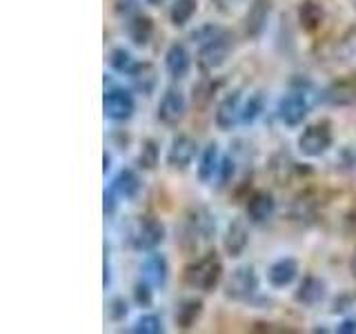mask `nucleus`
Returning <instances> with one entry per match:
<instances>
[{
  "instance_id": "f257e3e1",
  "label": "nucleus",
  "mask_w": 356,
  "mask_h": 334,
  "mask_svg": "<svg viewBox=\"0 0 356 334\" xmlns=\"http://www.w3.org/2000/svg\"><path fill=\"white\" fill-rule=\"evenodd\" d=\"M222 278V263L216 256V252H209L192 265L185 267V283L194 289L211 292Z\"/></svg>"
},
{
  "instance_id": "4468645a",
  "label": "nucleus",
  "mask_w": 356,
  "mask_h": 334,
  "mask_svg": "<svg viewBox=\"0 0 356 334\" xmlns=\"http://www.w3.org/2000/svg\"><path fill=\"white\" fill-rule=\"evenodd\" d=\"M165 70L172 81H183L192 70V56L183 42H172L165 51Z\"/></svg>"
},
{
  "instance_id": "4c0bfd02",
  "label": "nucleus",
  "mask_w": 356,
  "mask_h": 334,
  "mask_svg": "<svg viewBox=\"0 0 356 334\" xmlns=\"http://www.w3.org/2000/svg\"><path fill=\"white\" fill-rule=\"evenodd\" d=\"M350 272H352V276L356 278V250H354L352 259H350Z\"/></svg>"
},
{
  "instance_id": "72a5a7b5",
  "label": "nucleus",
  "mask_w": 356,
  "mask_h": 334,
  "mask_svg": "<svg viewBox=\"0 0 356 334\" xmlns=\"http://www.w3.org/2000/svg\"><path fill=\"white\" fill-rule=\"evenodd\" d=\"M222 29H225V27H218V25H214V22H207V25H203V27H198L196 31H192V40L198 42V45H203L209 38H214L216 33H220Z\"/></svg>"
},
{
  "instance_id": "20e7f679",
  "label": "nucleus",
  "mask_w": 356,
  "mask_h": 334,
  "mask_svg": "<svg viewBox=\"0 0 356 334\" xmlns=\"http://www.w3.org/2000/svg\"><path fill=\"white\" fill-rule=\"evenodd\" d=\"M334 143V134L327 120H318L312 122L303 129V134L298 136V152L307 156V159H316V156H323Z\"/></svg>"
},
{
  "instance_id": "9b49d317",
  "label": "nucleus",
  "mask_w": 356,
  "mask_h": 334,
  "mask_svg": "<svg viewBox=\"0 0 356 334\" xmlns=\"http://www.w3.org/2000/svg\"><path fill=\"white\" fill-rule=\"evenodd\" d=\"M185 111H187V98L178 87H167L165 94L159 103V111L156 116L163 122V125H178L183 118H185Z\"/></svg>"
},
{
  "instance_id": "bb28decb",
  "label": "nucleus",
  "mask_w": 356,
  "mask_h": 334,
  "mask_svg": "<svg viewBox=\"0 0 356 334\" xmlns=\"http://www.w3.org/2000/svg\"><path fill=\"white\" fill-rule=\"evenodd\" d=\"M265 111V94L263 92H254L248 100L243 103V111H241V125H252L261 118V114Z\"/></svg>"
},
{
  "instance_id": "a19ab883",
  "label": "nucleus",
  "mask_w": 356,
  "mask_h": 334,
  "mask_svg": "<svg viewBox=\"0 0 356 334\" xmlns=\"http://www.w3.org/2000/svg\"><path fill=\"white\" fill-rule=\"evenodd\" d=\"M216 3H220V5H225V3H234V0H216Z\"/></svg>"
},
{
  "instance_id": "ddd939ff",
  "label": "nucleus",
  "mask_w": 356,
  "mask_h": 334,
  "mask_svg": "<svg viewBox=\"0 0 356 334\" xmlns=\"http://www.w3.org/2000/svg\"><path fill=\"white\" fill-rule=\"evenodd\" d=\"M241 111H243V96H241V89H234V92H229V94L216 105L214 120H216L218 129L229 132L232 127H236L238 122H241Z\"/></svg>"
},
{
  "instance_id": "b1692460",
  "label": "nucleus",
  "mask_w": 356,
  "mask_h": 334,
  "mask_svg": "<svg viewBox=\"0 0 356 334\" xmlns=\"http://www.w3.org/2000/svg\"><path fill=\"white\" fill-rule=\"evenodd\" d=\"M111 187H114V192L120 196V198H125V200H131V198H136L138 192H140V176L129 170V167H122V170L114 176V181H111Z\"/></svg>"
},
{
  "instance_id": "cd10ccee",
  "label": "nucleus",
  "mask_w": 356,
  "mask_h": 334,
  "mask_svg": "<svg viewBox=\"0 0 356 334\" xmlns=\"http://www.w3.org/2000/svg\"><path fill=\"white\" fill-rule=\"evenodd\" d=\"M159 161H161V150H159V143L147 138L143 141L140 145V152H138V159H136V165L145 172H152L159 167Z\"/></svg>"
},
{
  "instance_id": "a211bd4d",
  "label": "nucleus",
  "mask_w": 356,
  "mask_h": 334,
  "mask_svg": "<svg viewBox=\"0 0 356 334\" xmlns=\"http://www.w3.org/2000/svg\"><path fill=\"white\" fill-rule=\"evenodd\" d=\"M296 276H298V261L292 259V256H283V259L274 261L270 265V270H267V281L276 289L292 285L296 281Z\"/></svg>"
},
{
  "instance_id": "ea45409f",
  "label": "nucleus",
  "mask_w": 356,
  "mask_h": 334,
  "mask_svg": "<svg viewBox=\"0 0 356 334\" xmlns=\"http://www.w3.org/2000/svg\"><path fill=\"white\" fill-rule=\"evenodd\" d=\"M147 3H149V5H163L165 0H147Z\"/></svg>"
},
{
  "instance_id": "aec40b11",
  "label": "nucleus",
  "mask_w": 356,
  "mask_h": 334,
  "mask_svg": "<svg viewBox=\"0 0 356 334\" xmlns=\"http://www.w3.org/2000/svg\"><path fill=\"white\" fill-rule=\"evenodd\" d=\"M140 270H143V278H147L154 287H163L167 283V276H170V265H167V259L156 250L147 252V256H145V261L140 265Z\"/></svg>"
},
{
  "instance_id": "6ab92c4d",
  "label": "nucleus",
  "mask_w": 356,
  "mask_h": 334,
  "mask_svg": "<svg viewBox=\"0 0 356 334\" xmlns=\"http://www.w3.org/2000/svg\"><path fill=\"white\" fill-rule=\"evenodd\" d=\"M220 161H222V156H220V150H218V143L216 141L207 143L205 150L200 152V161H198V167H196L198 181L205 183V185H209L211 181H214V178L218 176Z\"/></svg>"
},
{
  "instance_id": "dca6fc26",
  "label": "nucleus",
  "mask_w": 356,
  "mask_h": 334,
  "mask_svg": "<svg viewBox=\"0 0 356 334\" xmlns=\"http://www.w3.org/2000/svg\"><path fill=\"white\" fill-rule=\"evenodd\" d=\"M327 296V283L318 276H305L303 281L298 283L296 292H294V301L305 308H314L321 301H325Z\"/></svg>"
},
{
  "instance_id": "c9c22d12",
  "label": "nucleus",
  "mask_w": 356,
  "mask_h": 334,
  "mask_svg": "<svg viewBox=\"0 0 356 334\" xmlns=\"http://www.w3.org/2000/svg\"><path fill=\"white\" fill-rule=\"evenodd\" d=\"M103 270H105V276H103V285L105 289L111 285V256H109V248L105 245V263H103Z\"/></svg>"
},
{
  "instance_id": "1a4fd4ad",
  "label": "nucleus",
  "mask_w": 356,
  "mask_h": 334,
  "mask_svg": "<svg viewBox=\"0 0 356 334\" xmlns=\"http://www.w3.org/2000/svg\"><path fill=\"white\" fill-rule=\"evenodd\" d=\"M321 100L332 107H350L356 105V74H345L321 92Z\"/></svg>"
},
{
  "instance_id": "58836bf2",
  "label": "nucleus",
  "mask_w": 356,
  "mask_h": 334,
  "mask_svg": "<svg viewBox=\"0 0 356 334\" xmlns=\"http://www.w3.org/2000/svg\"><path fill=\"white\" fill-rule=\"evenodd\" d=\"M109 167H111V156L105 152V167H103V172H105V174L109 172Z\"/></svg>"
},
{
  "instance_id": "423d86ee",
  "label": "nucleus",
  "mask_w": 356,
  "mask_h": 334,
  "mask_svg": "<svg viewBox=\"0 0 356 334\" xmlns=\"http://www.w3.org/2000/svg\"><path fill=\"white\" fill-rule=\"evenodd\" d=\"M259 292V274L254 265L236 267L225 283V296L232 301H250Z\"/></svg>"
},
{
  "instance_id": "9d476101",
  "label": "nucleus",
  "mask_w": 356,
  "mask_h": 334,
  "mask_svg": "<svg viewBox=\"0 0 356 334\" xmlns=\"http://www.w3.org/2000/svg\"><path fill=\"white\" fill-rule=\"evenodd\" d=\"M198 152V143L189 134H178L172 138L170 150H167V165L174 172H187L189 165L194 163Z\"/></svg>"
},
{
  "instance_id": "f03ea898",
  "label": "nucleus",
  "mask_w": 356,
  "mask_h": 334,
  "mask_svg": "<svg viewBox=\"0 0 356 334\" xmlns=\"http://www.w3.org/2000/svg\"><path fill=\"white\" fill-rule=\"evenodd\" d=\"M232 49H234V33L229 29H222L214 38L198 45L196 63L203 72H216L227 63Z\"/></svg>"
},
{
  "instance_id": "7c9ffc66",
  "label": "nucleus",
  "mask_w": 356,
  "mask_h": 334,
  "mask_svg": "<svg viewBox=\"0 0 356 334\" xmlns=\"http://www.w3.org/2000/svg\"><path fill=\"white\" fill-rule=\"evenodd\" d=\"M154 285L147 281V278H140V281H136V285H134V301L140 305V308H149L152 301H154Z\"/></svg>"
},
{
  "instance_id": "6e6552de",
  "label": "nucleus",
  "mask_w": 356,
  "mask_h": 334,
  "mask_svg": "<svg viewBox=\"0 0 356 334\" xmlns=\"http://www.w3.org/2000/svg\"><path fill=\"white\" fill-rule=\"evenodd\" d=\"M103 111H105V118L109 120H116V122L129 120L134 116V111H136L134 94L125 87H109L103 96Z\"/></svg>"
},
{
  "instance_id": "5701e85b",
  "label": "nucleus",
  "mask_w": 356,
  "mask_h": 334,
  "mask_svg": "<svg viewBox=\"0 0 356 334\" xmlns=\"http://www.w3.org/2000/svg\"><path fill=\"white\" fill-rule=\"evenodd\" d=\"M131 87L143 96H152L156 85H159V72L152 63H136V67L129 74Z\"/></svg>"
},
{
  "instance_id": "2eb2a0df",
  "label": "nucleus",
  "mask_w": 356,
  "mask_h": 334,
  "mask_svg": "<svg viewBox=\"0 0 356 334\" xmlns=\"http://www.w3.org/2000/svg\"><path fill=\"white\" fill-rule=\"evenodd\" d=\"M248 245H250L248 225L241 218H234L225 230V237H222V250H225L229 259H238L248 250Z\"/></svg>"
},
{
  "instance_id": "0eeeda50",
  "label": "nucleus",
  "mask_w": 356,
  "mask_h": 334,
  "mask_svg": "<svg viewBox=\"0 0 356 334\" xmlns=\"http://www.w3.org/2000/svg\"><path fill=\"white\" fill-rule=\"evenodd\" d=\"M216 232V218L207 207H192L185 218V237L183 243L189 241L198 248V241H209Z\"/></svg>"
},
{
  "instance_id": "c85d7f7f",
  "label": "nucleus",
  "mask_w": 356,
  "mask_h": 334,
  "mask_svg": "<svg viewBox=\"0 0 356 334\" xmlns=\"http://www.w3.org/2000/svg\"><path fill=\"white\" fill-rule=\"evenodd\" d=\"M109 65H111V70L122 74V76H129L131 70L136 67V61H134V56L129 49L125 47H114L109 54Z\"/></svg>"
},
{
  "instance_id": "4be33fe9",
  "label": "nucleus",
  "mask_w": 356,
  "mask_h": 334,
  "mask_svg": "<svg viewBox=\"0 0 356 334\" xmlns=\"http://www.w3.org/2000/svg\"><path fill=\"white\" fill-rule=\"evenodd\" d=\"M127 36L136 47H145L154 36V20L143 11H134L131 16H127Z\"/></svg>"
},
{
  "instance_id": "2f4dec72",
  "label": "nucleus",
  "mask_w": 356,
  "mask_h": 334,
  "mask_svg": "<svg viewBox=\"0 0 356 334\" xmlns=\"http://www.w3.org/2000/svg\"><path fill=\"white\" fill-rule=\"evenodd\" d=\"M234 172H236V161H234L232 156H222L220 167H218V176H216V185L227 187L234 178Z\"/></svg>"
},
{
  "instance_id": "39448f33",
  "label": "nucleus",
  "mask_w": 356,
  "mask_h": 334,
  "mask_svg": "<svg viewBox=\"0 0 356 334\" xmlns=\"http://www.w3.org/2000/svg\"><path fill=\"white\" fill-rule=\"evenodd\" d=\"M165 241V225L154 216H143L131 228L129 243L136 252H154Z\"/></svg>"
},
{
  "instance_id": "f704fd0d",
  "label": "nucleus",
  "mask_w": 356,
  "mask_h": 334,
  "mask_svg": "<svg viewBox=\"0 0 356 334\" xmlns=\"http://www.w3.org/2000/svg\"><path fill=\"white\" fill-rule=\"evenodd\" d=\"M120 198L116 192H114V187H107L105 189V194H103V212H105V216H114L116 214V207H118V200Z\"/></svg>"
},
{
  "instance_id": "393cba45",
  "label": "nucleus",
  "mask_w": 356,
  "mask_h": 334,
  "mask_svg": "<svg viewBox=\"0 0 356 334\" xmlns=\"http://www.w3.org/2000/svg\"><path fill=\"white\" fill-rule=\"evenodd\" d=\"M203 315V301L192 296L185 299L181 305L176 310V326L181 330H192L196 326V321Z\"/></svg>"
},
{
  "instance_id": "a878e982",
  "label": "nucleus",
  "mask_w": 356,
  "mask_h": 334,
  "mask_svg": "<svg viewBox=\"0 0 356 334\" xmlns=\"http://www.w3.org/2000/svg\"><path fill=\"white\" fill-rule=\"evenodd\" d=\"M198 9V0H174L170 7V22L174 27H185L194 18Z\"/></svg>"
},
{
  "instance_id": "473e14b6",
  "label": "nucleus",
  "mask_w": 356,
  "mask_h": 334,
  "mask_svg": "<svg viewBox=\"0 0 356 334\" xmlns=\"http://www.w3.org/2000/svg\"><path fill=\"white\" fill-rule=\"evenodd\" d=\"M127 312H129V305H127V301L122 299V296H114L109 301V305H107V315L111 321H122L127 317Z\"/></svg>"
},
{
  "instance_id": "c756f323",
  "label": "nucleus",
  "mask_w": 356,
  "mask_h": 334,
  "mask_svg": "<svg viewBox=\"0 0 356 334\" xmlns=\"http://www.w3.org/2000/svg\"><path fill=\"white\" fill-rule=\"evenodd\" d=\"M131 332H136V334H161V332H165L163 319L159 315H143L131 326Z\"/></svg>"
},
{
  "instance_id": "e433bc0d",
  "label": "nucleus",
  "mask_w": 356,
  "mask_h": 334,
  "mask_svg": "<svg viewBox=\"0 0 356 334\" xmlns=\"http://www.w3.org/2000/svg\"><path fill=\"white\" fill-rule=\"evenodd\" d=\"M341 334H356V319H345L339 326Z\"/></svg>"
},
{
  "instance_id": "f3484780",
  "label": "nucleus",
  "mask_w": 356,
  "mask_h": 334,
  "mask_svg": "<svg viewBox=\"0 0 356 334\" xmlns=\"http://www.w3.org/2000/svg\"><path fill=\"white\" fill-rule=\"evenodd\" d=\"M248 218L254 223V225H263L267 223L276 212V200L272 196V192H265V189H259L248 198Z\"/></svg>"
},
{
  "instance_id": "412c9836",
  "label": "nucleus",
  "mask_w": 356,
  "mask_h": 334,
  "mask_svg": "<svg viewBox=\"0 0 356 334\" xmlns=\"http://www.w3.org/2000/svg\"><path fill=\"white\" fill-rule=\"evenodd\" d=\"M296 16L300 29L307 33H316L323 27V22H325V9L316 0H303L296 9Z\"/></svg>"
},
{
  "instance_id": "f8f14e48",
  "label": "nucleus",
  "mask_w": 356,
  "mask_h": 334,
  "mask_svg": "<svg viewBox=\"0 0 356 334\" xmlns=\"http://www.w3.org/2000/svg\"><path fill=\"white\" fill-rule=\"evenodd\" d=\"M272 16V0H252L248 11L243 18V31L245 36L256 40L263 36V31L267 29V22Z\"/></svg>"
},
{
  "instance_id": "7ed1b4c3",
  "label": "nucleus",
  "mask_w": 356,
  "mask_h": 334,
  "mask_svg": "<svg viewBox=\"0 0 356 334\" xmlns=\"http://www.w3.org/2000/svg\"><path fill=\"white\" fill-rule=\"evenodd\" d=\"M312 109V98L309 92L303 87H294L292 92H287L276 105V116L278 120L287 127H298L303 125V120L307 118Z\"/></svg>"
}]
</instances>
